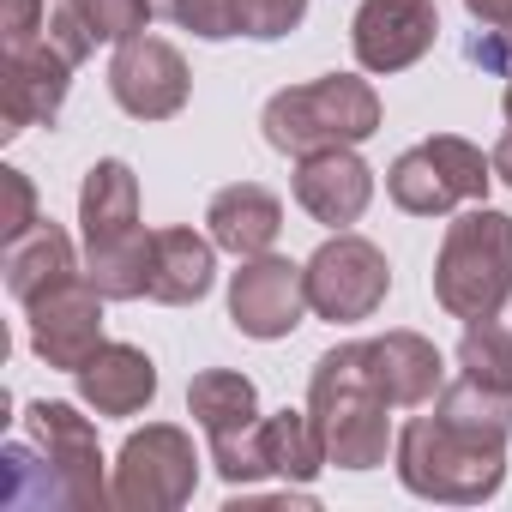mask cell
Wrapping results in <instances>:
<instances>
[{"label":"cell","mask_w":512,"mask_h":512,"mask_svg":"<svg viewBox=\"0 0 512 512\" xmlns=\"http://www.w3.org/2000/svg\"><path fill=\"white\" fill-rule=\"evenodd\" d=\"M512 296V217L494 205H470L446 223L434 253V302L452 320H500Z\"/></svg>","instance_id":"4"},{"label":"cell","mask_w":512,"mask_h":512,"mask_svg":"<svg viewBox=\"0 0 512 512\" xmlns=\"http://www.w3.org/2000/svg\"><path fill=\"white\" fill-rule=\"evenodd\" d=\"M296 205L326 229H350L374 205V169L356 157V145L308 151L296 157Z\"/></svg>","instance_id":"16"},{"label":"cell","mask_w":512,"mask_h":512,"mask_svg":"<svg viewBox=\"0 0 512 512\" xmlns=\"http://www.w3.org/2000/svg\"><path fill=\"white\" fill-rule=\"evenodd\" d=\"M308 314H314L308 308V278L284 253H253V260H241V272H229V326L241 338L278 344Z\"/></svg>","instance_id":"12"},{"label":"cell","mask_w":512,"mask_h":512,"mask_svg":"<svg viewBox=\"0 0 512 512\" xmlns=\"http://www.w3.org/2000/svg\"><path fill=\"white\" fill-rule=\"evenodd\" d=\"M73 91V61L37 37L25 49H0V139H19L25 127H55Z\"/></svg>","instance_id":"14"},{"label":"cell","mask_w":512,"mask_h":512,"mask_svg":"<svg viewBox=\"0 0 512 512\" xmlns=\"http://www.w3.org/2000/svg\"><path fill=\"white\" fill-rule=\"evenodd\" d=\"M0 187H7V223H0V235H25L31 223H37V187H31V175L25 169H0Z\"/></svg>","instance_id":"29"},{"label":"cell","mask_w":512,"mask_h":512,"mask_svg":"<svg viewBox=\"0 0 512 512\" xmlns=\"http://www.w3.org/2000/svg\"><path fill=\"white\" fill-rule=\"evenodd\" d=\"M464 61L470 67H482V73H494V79H506L512 73V25H500V31H470L464 37Z\"/></svg>","instance_id":"28"},{"label":"cell","mask_w":512,"mask_h":512,"mask_svg":"<svg viewBox=\"0 0 512 512\" xmlns=\"http://www.w3.org/2000/svg\"><path fill=\"white\" fill-rule=\"evenodd\" d=\"M458 374L512 398V332L500 320H470L458 338Z\"/></svg>","instance_id":"23"},{"label":"cell","mask_w":512,"mask_h":512,"mask_svg":"<svg viewBox=\"0 0 512 512\" xmlns=\"http://www.w3.org/2000/svg\"><path fill=\"white\" fill-rule=\"evenodd\" d=\"M260 127H266V145L284 157H308L326 145H362L380 133V91L356 73H326V79L278 91Z\"/></svg>","instance_id":"5"},{"label":"cell","mask_w":512,"mask_h":512,"mask_svg":"<svg viewBox=\"0 0 512 512\" xmlns=\"http://www.w3.org/2000/svg\"><path fill=\"white\" fill-rule=\"evenodd\" d=\"M488 181H494V157H482V145L458 133H434L386 169V193L410 217H446L458 205H482Z\"/></svg>","instance_id":"7"},{"label":"cell","mask_w":512,"mask_h":512,"mask_svg":"<svg viewBox=\"0 0 512 512\" xmlns=\"http://www.w3.org/2000/svg\"><path fill=\"white\" fill-rule=\"evenodd\" d=\"M368 344V368L380 380V392L392 398V410H428L446 386V356L422 338V332H386V338H362Z\"/></svg>","instance_id":"19"},{"label":"cell","mask_w":512,"mask_h":512,"mask_svg":"<svg viewBox=\"0 0 512 512\" xmlns=\"http://www.w3.org/2000/svg\"><path fill=\"white\" fill-rule=\"evenodd\" d=\"M193 488H199V452L187 428L145 422L121 440L115 476H109V494L121 512H175L193 500Z\"/></svg>","instance_id":"8"},{"label":"cell","mask_w":512,"mask_h":512,"mask_svg":"<svg viewBox=\"0 0 512 512\" xmlns=\"http://www.w3.org/2000/svg\"><path fill=\"white\" fill-rule=\"evenodd\" d=\"M217 284V241L199 229H151V272H145V302L163 308H193Z\"/></svg>","instance_id":"17"},{"label":"cell","mask_w":512,"mask_h":512,"mask_svg":"<svg viewBox=\"0 0 512 512\" xmlns=\"http://www.w3.org/2000/svg\"><path fill=\"white\" fill-rule=\"evenodd\" d=\"M103 290L91 284V272H73L61 284H49L43 296L25 302V320H31V350L61 368V374H79L109 338H103Z\"/></svg>","instance_id":"11"},{"label":"cell","mask_w":512,"mask_h":512,"mask_svg":"<svg viewBox=\"0 0 512 512\" xmlns=\"http://www.w3.org/2000/svg\"><path fill=\"white\" fill-rule=\"evenodd\" d=\"M205 235L235 253V260H253V253H272V241L284 235V205L272 187L260 181H235V187H217L211 205H205Z\"/></svg>","instance_id":"18"},{"label":"cell","mask_w":512,"mask_h":512,"mask_svg":"<svg viewBox=\"0 0 512 512\" xmlns=\"http://www.w3.org/2000/svg\"><path fill=\"white\" fill-rule=\"evenodd\" d=\"M73 13L85 19V31L97 43H127V37H145L151 31L157 0H73Z\"/></svg>","instance_id":"24"},{"label":"cell","mask_w":512,"mask_h":512,"mask_svg":"<svg viewBox=\"0 0 512 512\" xmlns=\"http://www.w3.org/2000/svg\"><path fill=\"white\" fill-rule=\"evenodd\" d=\"M440 37L434 0H362L350 19V49L362 73H404L416 67Z\"/></svg>","instance_id":"15"},{"label":"cell","mask_w":512,"mask_h":512,"mask_svg":"<svg viewBox=\"0 0 512 512\" xmlns=\"http://www.w3.org/2000/svg\"><path fill=\"white\" fill-rule=\"evenodd\" d=\"M506 127H512V73H506Z\"/></svg>","instance_id":"32"},{"label":"cell","mask_w":512,"mask_h":512,"mask_svg":"<svg viewBox=\"0 0 512 512\" xmlns=\"http://www.w3.org/2000/svg\"><path fill=\"white\" fill-rule=\"evenodd\" d=\"M85 272L109 302H139L151 272V229L139 217V175L121 157H97L79 187Z\"/></svg>","instance_id":"3"},{"label":"cell","mask_w":512,"mask_h":512,"mask_svg":"<svg viewBox=\"0 0 512 512\" xmlns=\"http://www.w3.org/2000/svg\"><path fill=\"white\" fill-rule=\"evenodd\" d=\"M25 434L43 446V458H49V470H55V506H67V512L115 506L91 416H79V410L61 404V398H37V404H25Z\"/></svg>","instance_id":"10"},{"label":"cell","mask_w":512,"mask_h":512,"mask_svg":"<svg viewBox=\"0 0 512 512\" xmlns=\"http://www.w3.org/2000/svg\"><path fill=\"white\" fill-rule=\"evenodd\" d=\"M49 25V0H0V49H25Z\"/></svg>","instance_id":"27"},{"label":"cell","mask_w":512,"mask_h":512,"mask_svg":"<svg viewBox=\"0 0 512 512\" xmlns=\"http://www.w3.org/2000/svg\"><path fill=\"white\" fill-rule=\"evenodd\" d=\"M308 0H241V37L253 43H278L290 31H302Z\"/></svg>","instance_id":"26"},{"label":"cell","mask_w":512,"mask_h":512,"mask_svg":"<svg viewBox=\"0 0 512 512\" xmlns=\"http://www.w3.org/2000/svg\"><path fill=\"white\" fill-rule=\"evenodd\" d=\"M392 398L368 368V344H338L308 374V416L326 440L332 470H380L392 446Z\"/></svg>","instance_id":"2"},{"label":"cell","mask_w":512,"mask_h":512,"mask_svg":"<svg viewBox=\"0 0 512 512\" xmlns=\"http://www.w3.org/2000/svg\"><path fill=\"white\" fill-rule=\"evenodd\" d=\"M488 157H494V181H506V187H512V127L500 133V145H494Z\"/></svg>","instance_id":"31"},{"label":"cell","mask_w":512,"mask_h":512,"mask_svg":"<svg viewBox=\"0 0 512 512\" xmlns=\"http://www.w3.org/2000/svg\"><path fill=\"white\" fill-rule=\"evenodd\" d=\"M506 440H512V398L476 380L440 386L428 416L398 428V482L422 500L482 506L506 482Z\"/></svg>","instance_id":"1"},{"label":"cell","mask_w":512,"mask_h":512,"mask_svg":"<svg viewBox=\"0 0 512 512\" xmlns=\"http://www.w3.org/2000/svg\"><path fill=\"white\" fill-rule=\"evenodd\" d=\"M187 416L205 428L211 440V464L229 488H253L266 470V446H260V386L235 368H205L187 380Z\"/></svg>","instance_id":"6"},{"label":"cell","mask_w":512,"mask_h":512,"mask_svg":"<svg viewBox=\"0 0 512 512\" xmlns=\"http://www.w3.org/2000/svg\"><path fill=\"white\" fill-rule=\"evenodd\" d=\"M73 380H79V398L97 416H139L157 398V362L139 344H103Z\"/></svg>","instance_id":"20"},{"label":"cell","mask_w":512,"mask_h":512,"mask_svg":"<svg viewBox=\"0 0 512 512\" xmlns=\"http://www.w3.org/2000/svg\"><path fill=\"white\" fill-rule=\"evenodd\" d=\"M0 272H7L13 302L43 296L49 284H61V278H73V272H79L73 235H67L55 217H37L25 235H13V241H7V253H0Z\"/></svg>","instance_id":"21"},{"label":"cell","mask_w":512,"mask_h":512,"mask_svg":"<svg viewBox=\"0 0 512 512\" xmlns=\"http://www.w3.org/2000/svg\"><path fill=\"white\" fill-rule=\"evenodd\" d=\"M308 308L332 326H356V320H374L386 290H392V266H386V253L368 241V235H350L338 229L332 241H320L308 253Z\"/></svg>","instance_id":"9"},{"label":"cell","mask_w":512,"mask_h":512,"mask_svg":"<svg viewBox=\"0 0 512 512\" xmlns=\"http://www.w3.org/2000/svg\"><path fill=\"white\" fill-rule=\"evenodd\" d=\"M109 97L133 121H169V115L187 109L193 73H187V61H181L175 43H163V37H127V43H115V61H109Z\"/></svg>","instance_id":"13"},{"label":"cell","mask_w":512,"mask_h":512,"mask_svg":"<svg viewBox=\"0 0 512 512\" xmlns=\"http://www.w3.org/2000/svg\"><path fill=\"white\" fill-rule=\"evenodd\" d=\"M157 13H169L181 31L199 43H229L241 37V0H157Z\"/></svg>","instance_id":"25"},{"label":"cell","mask_w":512,"mask_h":512,"mask_svg":"<svg viewBox=\"0 0 512 512\" xmlns=\"http://www.w3.org/2000/svg\"><path fill=\"white\" fill-rule=\"evenodd\" d=\"M464 13L482 31H500V25H512V0H464Z\"/></svg>","instance_id":"30"},{"label":"cell","mask_w":512,"mask_h":512,"mask_svg":"<svg viewBox=\"0 0 512 512\" xmlns=\"http://www.w3.org/2000/svg\"><path fill=\"white\" fill-rule=\"evenodd\" d=\"M260 446H266V470L278 476V482H296V488H308L332 458H326V440H320V428H314V416L308 410H278V416H266L260 422Z\"/></svg>","instance_id":"22"}]
</instances>
